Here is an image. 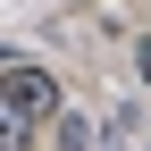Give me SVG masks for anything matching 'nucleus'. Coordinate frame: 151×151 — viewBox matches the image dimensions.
Wrapping results in <instances>:
<instances>
[{"label": "nucleus", "instance_id": "3", "mask_svg": "<svg viewBox=\"0 0 151 151\" xmlns=\"http://www.w3.org/2000/svg\"><path fill=\"white\" fill-rule=\"evenodd\" d=\"M50 118H59V151H84V143H92V126H84V118H67V109H50Z\"/></svg>", "mask_w": 151, "mask_h": 151}, {"label": "nucleus", "instance_id": "4", "mask_svg": "<svg viewBox=\"0 0 151 151\" xmlns=\"http://www.w3.org/2000/svg\"><path fill=\"white\" fill-rule=\"evenodd\" d=\"M134 67H143V84H151V34H143V50H134Z\"/></svg>", "mask_w": 151, "mask_h": 151}, {"label": "nucleus", "instance_id": "2", "mask_svg": "<svg viewBox=\"0 0 151 151\" xmlns=\"http://www.w3.org/2000/svg\"><path fill=\"white\" fill-rule=\"evenodd\" d=\"M25 143H34V118H17V109L0 101V151H25Z\"/></svg>", "mask_w": 151, "mask_h": 151}, {"label": "nucleus", "instance_id": "1", "mask_svg": "<svg viewBox=\"0 0 151 151\" xmlns=\"http://www.w3.org/2000/svg\"><path fill=\"white\" fill-rule=\"evenodd\" d=\"M0 101H9L17 118H50V109H59V84L34 59H9V50H0Z\"/></svg>", "mask_w": 151, "mask_h": 151}]
</instances>
